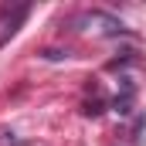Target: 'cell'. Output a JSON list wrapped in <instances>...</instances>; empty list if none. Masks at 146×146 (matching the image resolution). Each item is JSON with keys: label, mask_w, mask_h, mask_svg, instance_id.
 <instances>
[{"label": "cell", "mask_w": 146, "mask_h": 146, "mask_svg": "<svg viewBox=\"0 0 146 146\" xmlns=\"http://www.w3.org/2000/svg\"><path fill=\"white\" fill-rule=\"evenodd\" d=\"M75 24H78V31H99V34H122V31H126L122 21H115L106 10H88V14H82Z\"/></svg>", "instance_id": "1"}, {"label": "cell", "mask_w": 146, "mask_h": 146, "mask_svg": "<svg viewBox=\"0 0 146 146\" xmlns=\"http://www.w3.org/2000/svg\"><path fill=\"white\" fill-rule=\"evenodd\" d=\"M27 10H31V7H27V3H21V7H14V14H10V17H3V24H0V48L17 34V27H21V21L27 17Z\"/></svg>", "instance_id": "2"}, {"label": "cell", "mask_w": 146, "mask_h": 146, "mask_svg": "<svg viewBox=\"0 0 146 146\" xmlns=\"http://www.w3.org/2000/svg\"><path fill=\"white\" fill-rule=\"evenodd\" d=\"M112 106H115L119 115H129V112H133V92H122V99H115Z\"/></svg>", "instance_id": "3"}, {"label": "cell", "mask_w": 146, "mask_h": 146, "mask_svg": "<svg viewBox=\"0 0 146 146\" xmlns=\"http://www.w3.org/2000/svg\"><path fill=\"white\" fill-rule=\"evenodd\" d=\"M44 58H68V51H54L51 48V51H44Z\"/></svg>", "instance_id": "4"}]
</instances>
